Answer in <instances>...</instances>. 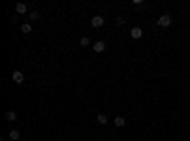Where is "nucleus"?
Wrapping results in <instances>:
<instances>
[{"instance_id":"obj_3","label":"nucleus","mask_w":190,"mask_h":141,"mask_svg":"<svg viewBox=\"0 0 190 141\" xmlns=\"http://www.w3.org/2000/svg\"><path fill=\"white\" fill-rule=\"evenodd\" d=\"M129 36H131V38H135V40H137V38H141V36H143V29H141V27H133V29L129 31Z\"/></svg>"},{"instance_id":"obj_10","label":"nucleus","mask_w":190,"mask_h":141,"mask_svg":"<svg viewBox=\"0 0 190 141\" xmlns=\"http://www.w3.org/2000/svg\"><path fill=\"white\" fill-rule=\"evenodd\" d=\"M21 31H23V32H25V35H29V32L32 31V27H30L29 23H23V25H21Z\"/></svg>"},{"instance_id":"obj_1","label":"nucleus","mask_w":190,"mask_h":141,"mask_svg":"<svg viewBox=\"0 0 190 141\" xmlns=\"http://www.w3.org/2000/svg\"><path fill=\"white\" fill-rule=\"evenodd\" d=\"M158 25H160L162 29H167V27L171 25V15H169V14L160 15V17H158Z\"/></svg>"},{"instance_id":"obj_4","label":"nucleus","mask_w":190,"mask_h":141,"mask_svg":"<svg viewBox=\"0 0 190 141\" xmlns=\"http://www.w3.org/2000/svg\"><path fill=\"white\" fill-rule=\"evenodd\" d=\"M107 50V44L103 40H99V42H95L93 44V52H97V53H101V52H105Z\"/></svg>"},{"instance_id":"obj_7","label":"nucleus","mask_w":190,"mask_h":141,"mask_svg":"<svg viewBox=\"0 0 190 141\" xmlns=\"http://www.w3.org/2000/svg\"><path fill=\"white\" fill-rule=\"evenodd\" d=\"M15 10H17V14H27V4H23V2H19V4L15 6Z\"/></svg>"},{"instance_id":"obj_2","label":"nucleus","mask_w":190,"mask_h":141,"mask_svg":"<svg viewBox=\"0 0 190 141\" xmlns=\"http://www.w3.org/2000/svg\"><path fill=\"white\" fill-rule=\"evenodd\" d=\"M103 23H105V17H103V15H95V17L91 19V25H93L95 29H99V27H103Z\"/></svg>"},{"instance_id":"obj_6","label":"nucleus","mask_w":190,"mask_h":141,"mask_svg":"<svg viewBox=\"0 0 190 141\" xmlns=\"http://www.w3.org/2000/svg\"><path fill=\"white\" fill-rule=\"evenodd\" d=\"M114 126H116V128L126 126V118H124V116H116V118H114Z\"/></svg>"},{"instance_id":"obj_12","label":"nucleus","mask_w":190,"mask_h":141,"mask_svg":"<svg viewBox=\"0 0 190 141\" xmlns=\"http://www.w3.org/2000/svg\"><path fill=\"white\" fill-rule=\"evenodd\" d=\"M89 44H91V42H89V38H87V36H84V38L80 40V46H89Z\"/></svg>"},{"instance_id":"obj_13","label":"nucleus","mask_w":190,"mask_h":141,"mask_svg":"<svg viewBox=\"0 0 190 141\" xmlns=\"http://www.w3.org/2000/svg\"><path fill=\"white\" fill-rule=\"evenodd\" d=\"M29 17H30L32 21H36V19L40 17V14H38V12H30V14H29Z\"/></svg>"},{"instance_id":"obj_14","label":"nucleus","mask_w":190,"mask_h":141,"mask_svg":"<svg viewBox=\"0 0 190 141\" xmlns=\"http://www.w3.org/2000/svg\"><path fill=\"white\" fill-rule=\"evenodd\" d=\"M124 21H126L124 17H116V25H124Z\"/></svg>"},{"instance_id":"obj_11","label":"nucleus","mask_w":190,"mask_h":141,"mask_svg":"<svg viewBox=\"0 0 190 141\" xmlns=\"http://www.w3.org/2000/svg\"><path fill=\"white\" fill-rule=\"evenodd\" d=\"M97 122L105 126V124H107V114H97Z\"/></svg>"},{"instance_id":"obj_5","label":"nucleus","mask_w":190,"mask_h":141,"mask_svg":"<svg viewBox=\"0 0 190 141\" xmlns=\"http://www.w3.org/2000/svg\"><path fill=\"white\" fill-rule=\"evenodd\" d=\"M12 78H14V82H17V84H21L25 80V74L21 73V71H14V74H12Z\"/></svg>"},{"instance_id":"obj_8","label":"nucleus","mask_w":190,"mask_h":141,"mask_svg":"<svg viewBox=\"0 0 190 141\" xmlns=\"http://www.w3.org/2000/svg\"><path fill=\"white\" fill-rule=\"evenodd\" d=\"M15 118H17V114H15L14 111H8V113H6V120H8V122H14Z\"/></svg>"},{"instance_id":"obj_9","label":"nucleus","mask_w":190,"mask_h":141,"mask_svg":"<svg viewBox=\"0 0 190 141\" xmlns=\"http://www.w3.org/2000/svg\"><path fill=\"white\" fill-rule=\"evenodd\" d=\"M21 137V134L17 132V130H12V132H10V139H12V141H17Z\"/></svg>"}]
</instances>
